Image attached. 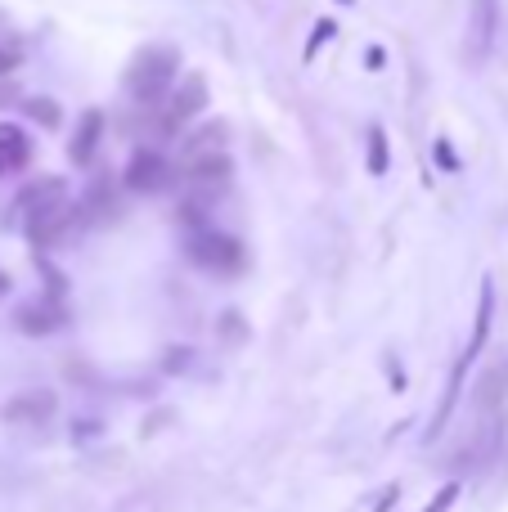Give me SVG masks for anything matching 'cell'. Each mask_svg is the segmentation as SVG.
I'll use <instances>...</instances> for the list:
<instances>
[{"label":"cell","mask_w":508,"mask_h":512,"mask_svg":"<svg viewBox=\"0 0 508 512\" xmlns=\"http://www.w3.org/2000/svg\"><path fill=\"white\" fill-rule=\"evenodd\" d=\"M333 32H338V23H333V18H320V23L311 27V41H306V54H302V59H315V50H320V45L329 41Z\"/></svg>","instance_id":"obj_19"},{"label":"cell","mask_w":508,"mask_h":512,"mask_svg":"<svg viewBox=\"0 0 508 512\" xmlns=\"http://www.w3.org/2000/svg\"><path fill=\"white\" fill-rule=\"evenodd\" d=\"M27 117H32V122H41V126H59L63 122V113H59V104H54V99H41V95H36V99H27Z\"/></svg>","instance_id":"obj_18"},{"label":"cell","mask_w":508,"mask_h":512,"mask_svg":"<svg viewBox=\"0 0 508 512\" xmlns=\"http://www.w3.org/2000/svg\"><path fill=\"white\" fill-rule=\"evenodd\" d=\"M81 216H86V221L117 216V185H113V180H95V185L81 194Z\"/></svg>","instance_id":"obj_15"},{"label":"cell","mask_w":508,"mask_h":512,"mask_svg":"<svg viewBox=\"0 0 508 512\" xmlns=\"http://www.w3.org/2000/svg\"><path fill=\"white\" fill-rule=\"evenodd\" d=\"M63 198H68V180L63 176H41V180H32V185H23V194H18V212L32 216V212H41V207H50V203H63Z\"/></svg>","instance_id":"obj_10"},{"label":"cell","mask_w":508,"mask_h":512,"mask_svg":"<svg viewBox=\"0 0 508 512\" xmlns=\"http://www.w3.org/2000/svg\"><path fill=\"white\" fill-rule=\"evenodd\" d=\"M18 63H23V54H18V45H14V41H5V45H0V77H9V72H14Z\"/></svg>","instance_id":"obj_21"},{"label":"cell","mask_w":508,"mask_h":512,"mask_svg":"<svg viewBox=\"0 0 508 512\" xmlns=\"http://www.w3.org/2000/svg\"><path fill=\"white\" fill-rule=\"evenodd\" d=\"M27 162H32V140H27L18 126L0 122V176H9V171H23Z\"/></svg>","instance_id":"obj_13"},{"label":"cell","mask_w":508,"mask_h":512,"mask_svg":"<svg viewBox=\"0 0 508 512\" xmlns=\"http://www.w3.org/2000/svg\"><path fill=\"white\" fill-rule=\"evenodd\" d=\"M68 324V310L59 301H27V306L14 310V328L27 337H45V333H59Z\"/></svg>","instance_id":"obj_8"},{"label":"cell","mask_w":508,"mask_h":512,"mask_svg":"<svg viewBox=\"0 0 508 512\" xmlns=\"http://www.w3.org/2000/svg\"><path fill=\"white\" fill-rule=\"evenodd\" d=\"M491 315H495V288H491V279L482 283V297H477V319H473V337H468V351H464V360L473 364L477 355H482V346H486V337H491Z\"/></svg>","instance_id":"obj_14"},{"label":"cell","mask_w":508,"mask_h":512,"mask_svg":"<svg viewBox=\"0 0 508 512\" xmlns=\"http://www.w3.org/2000/svg\"><path fill=\"white\" fill-rule=\"evenodd\" d=\"M180 77V50L176 45H144L131 63H126V95L140 99V104H158Z\"/></svg>","instance_id":"obj_1"},{"label":"cell","mask_w":508,"mask_h":512,"mask_svg":"<svg viewBox=\"0 0 508 512\" xmlns=\"http://www.w3.org/2000/svg\"><path fill=\"white\" fill-rule=\"evenodd\" d=\"M77 221H86L81 207L72 212V203L63 198V203H50V207H41V212L27 216V239H32L36 248H54V243H63L72 230H77Z\"/></svg>","instance_id":"obj_6"},{"label":"cell","mask_w":508,"mask_h":512,"mask_svg":"<svg viewBox=\"0 0 508 512\" xmlns=\"http://www.w3.org/2000/svg\"><path fill=\"white\" fill-rule=\"evenodd\" d=\"M473 405L482 414H495V409L508 405V364H491V369L477 378V391H473Z\"/></svg>","instance_id":"obj_11"},{"label":"cell","mask_w":508,"mask_h":512,"mask_svg":"<svg viewBox=\"0 0 508 512\" xmlns=\"http://www.w3.org/2000/svg\"><path fill=\"white\" fill-rule=\"evenodd\" d=\"M203 108H207V77H203V72H185V77H180V90L171 95V104H167V113L153 122V131H158V135H176L180 126L194 122Z\"/></svg>","instance_id":"obj_4"},{"label":"cell","mask_w":508,"mask_h":512,"mask_svg":"<svg viewBox=\"0 0 508 512\" xmlns=\"http://www.w3.org/2000/svg\"><path fill=\"white\" fill-rule=\"evenodd\" d=\"M59 418V396L50 387H27L0 405V423L14 432H45Z\"/></svg>","instance_id":"obj_3"},{"label":"cell","mask_w":508,"mask_h":512,"mask_svg":"<svg viewBox=\"0 0 508 512\" xmlns=\"http://www.w3.org/2000/svg\"><path fill=\"white\" fill-rule=\"evenodd\" d=\"M122 180L131 194H158V189H167V180H171V162L162 158L158 149H135Z\"/></svg>","instance_id":"obj_7"},{"label":"cell","mask_w":508,"mask_h":512,"mask_svg":"<svg viewBox=\"0 0 508 512\" xmlns=\"http://www.w3.org/2000/svg\"><path fill=\"white\" fill-rule=\"evenodd\" d=\"M342 5H351V0H342Z\"/></svg>","instance_id":"obj_24"},{"label":"cell","mask_w":508,"mask_h":512,"mask_svg":"<svg viewBox=\"0 0 508 512\" xmlns=\"http://www.w3.org/2000/svg\"><path fill=\"white\" fill-rule=\"evenodd\" d=\"M14 99H18V86H14V81H5V77H0V108H5V104H14Z\"/></svg>","instance_id":"obj_22"},{"label":"cell","mask_w":508,"mask_h":512,"mask_svg":"<svg viewBox=\"0 0 508 512\" xmlns=\"http://www.w3.org/2000/svg\"><path fill=\"white\" fill-rule=\"evenodd\" d=\"M225 144H230V122H207V126H198V131H189V135H185V144H180V158L225 153Z\"/></svg>","instance_id":"obj_12"},{"label":"cell","mask_w":508,"mask_h":512,"mask_svg":"<svg viewBox=\"0 0 508 512\" xmlns=\"http://www.w3.org/2000/svg\"><path fill=\"white\" fill-rule=\"evenodd\" d=\"M437 153H441V167H450V171L459 167V162H455V153H450V144H446V140H437Z\"/></svg>","instance_id":"obj_23"},{"label":"cell","mask_w":508,"mask_h":512,"mask_svg":"<svg viewBox=\"0 0 508 512\" xmlns=\"http://www.w3.org/2000/svg\"><path fill=\"white\" fill-rule=\"evenodd\" d=\"M99 140H104V113H99V108H86L81 122H77V131H72V144H68L72 167H90V162H95Z\"/></svg>","instance_id":"obj_9"},{"label":"cell","mask_w":508,"mask_h":512,"mask_svg":"<svg viewBox=\"0 0 508 512\" xmlns=\"http://www.w3.org/2000/svg\"><path fill=\"white\" fill-rule=\"evenodd\" d=\"M500 36V0H468V36H464V54L468 63H486Z\"/></svg>","instance_id":"obj_5"},{"label":"cell","mask_w":508,"mask_h":512,"mask_svg":"<svg viewBox=\"0 0 508 512\" xmlns=\"http://www.w3.org/2000/svg\"><path fill=\"white\" fill-rule=\"evenodd\" d=\"M369 171H374V176H383L387 171V135H383V126H369Z\"/></svg>","instance_id":"obj_17"},{"label":"cell","mask_w":508,"mask_h":512,"mask_svg":"<svg viewBox=\"0 0 508 512\" xmlns=\"http://www.w3.org/2000/svg\"><path fill=\"white\" fill-rule=\"evenodd\" d=\"M464 378H468V360H464V355H459L455 373H450V387H446V400H441L437 418H432V427H428V441H437V436H441V432H446L450 414H455V405H459V391H464Z\"/></svg>","instance_id":"obj_16"},{"label":"cell","mask_w":508,"mask_h":512,"mask_svg":"<svg viewBox=\"0 0 508 512\" xmlns=\"http://www.w3.org/2000/svg\"><path fill=\"white\" fill-rule=\"evenodd\" d=\"M455 499H459V481H446V486L437 490V499H432L423 512H450V508H455Z\"/></svg>","instance_id":"obj_20"},{"label":"cell","mask_w":508,"mask_h":512,"mask_svg":"<svg viewBox=\"0 0 508 512\" xmlns=\"http://www.w3.org/2000/svg\"><path fill=\"white\" fill-rule=\"evenodd\" d=\"M185 256L207 274H221V279H239L248 270V252H243L239 239L221 230H207V225H194L185 239Z\"/></svg>","instance_id":"obj_2"}]
</instances>
